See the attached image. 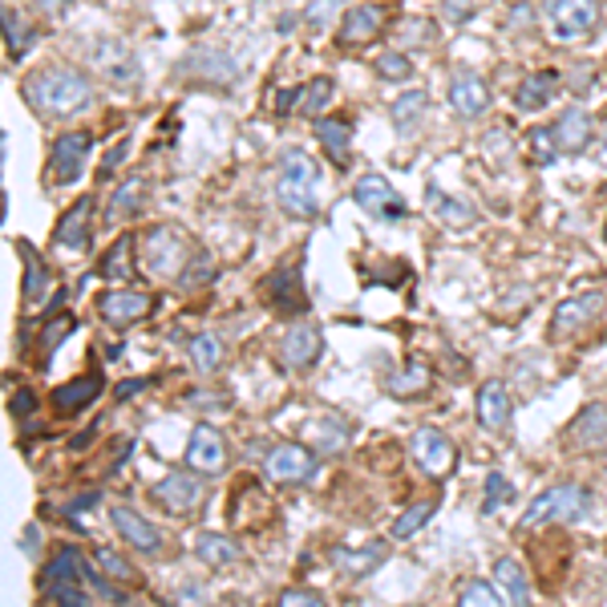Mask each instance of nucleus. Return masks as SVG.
Returning a JSON list of instances; mask_svg holds the SVG:
<instances>
[{
    "label": "nucleus",
    "instance_id": "4c0bfd02",
    "mask_svg": "<svg viewBox=\"0 0 607 607\" xmlns=\"http://www.w3.org/2000/svg\"><path fill=\"white\" fill-rule=\"evenodd\" d=\"M426 203H429V211H438V215L450 223V227H465V223H474V207H470V203H462V199L441 194L438 187H429V191H426Z\"/></svg>",
    "mask_w": 607,
    "mask_h": 607
},
{
    "label": "nucleus",
    "instance_id": "37998d69",
    "mask_svg": "<svg viewBox=\"0 0 607 607\" xmlns=\"http://www.w3.org/2000/svg\"><path fill=\"white\" fill-rule=\"evenodd\" d=\"M515 498V486H510V479L506 474H486V498H482V515H494L503 503H510Z\"/></svg>",
    "mask_w": 607,
    "mask_h": 607
},
{
    "label": "nucleus",
    "instance_id": "9d476101",
    "mask_svg": "<svg viewBox=\"0 0 607 607\" xmlns=\"http://www.w3.org/2000/svg\"><path fill=\"white\" fill-rule=\"evenodd\" d=\"M199 479L203 474H194V470H175L150 486V503L162 506L167 515H191L194 506L203 503V482Z\"/></svg>",
    "mask_w": 607,
    "mask_h": 607
},
{
    "label": "nucleus",
    "instance_id": "f03ea898",
    "mask_svg": "<svg viewBox=\"0 0 607 607\" xmlns=\"http://www.w3.org/2000/svg\"><path fill=\"white\" fill-rule=\"evenodd\" d=\"M276 203L292 215V220H312L321 207V167L308 150H284L276 162Z\"/></svg>",
    "mask_w": 607,
    "mask_h": 607
},
{
    "label": "nucleus",
    "instance_id": "ddd939ff",
    "mask_svg": "<svg viewBox=\"0 0 607 607\" xmlns=\"http://www.w3.org/2000/svg\"><path fill=\"white\" fill-rule=\"evenodd\" d=\"M607 304L604 288H592V292H580V296L563 300L551 316V340H563V336H575L580 328H587L592 321H599V312Z\"/></svg>",
    "mask_w": 607,
    "mask_h": 607
},
{
    "label": "nucleus",
    "instance_id": "f3484780",
    "mask_svg": "<svg viewBox=\"0 0 607 607\" xmlns=\"http://www.w3.org/2000/svg\"><path fill=\"white\" fill-rule=\"evenodd\" d=\"M16 256H21V263H25V280H21V300H25V308H41L45 300H49L53 292V268H49V259L41 256L37 247L29 244V239H16Z\"/></svg>",
    "mask_w": 607,
    "mask_h": 607
},
{
    "label": "nucleus",
    "instance_id": "c85d7f7f",
    "mask_svg": "<svg viewBox=\"0 0 607 607\" xmlns=\"http://www.w3.org/2000/svg\"><path fill=\"white\" fill-rule=\"evenodd\" d=\"M559 93V74L555 69H543V74H530L522 78V86L515 90V105L518 110H527V114H539L551 105V98Z\"/></svg>",
    "mask_w": 607,
    "mask_h": 607
},
{
    "label": "nucleus",
    "instance_id": "8fccbe9b",
    "mask_svg": "<svg viewBox=\"0 0 607 607\" xmlns=\"http://www.w3.org/2000/svg\"><path fill=\"white\" fill-rule=\"evenodd\" d=\"M37 393H33V389H16L13 397H9V409H13V417H21V421H25V417H33L37 414Z\"/></svg>",
    "mask_w": 607,
    "mask_h": 607
},
{
    "label": "nucleus",
    "instance_id": "b1692460",
    "mask_svg": "<svg viewBox=\"0 0 607 607\" xmlns=\"http://www.w3.org/2000/svg\"><path fill=\"white\" fill-rule=\"evenodd\" d=\"M571 450H599L607 446V405H583L580 417L563 434Z\"/></svg>",
    "mask_w": 607,
    "mask_h": 607
},
{
    "label": "nucleus",
    "instance_id": "a211bd4d",
    "mask_svg": "<svg viewBox=\"0 0 607 607\" xmlns=\"http://www.w3.org/2000/svg\"><path fill=\"white\" fill-rule=\"evenodd\" d=\"M381 29H385V9L381 4H352L349 13L340 16L336 45H345V49L373 45V37H381Z\"/></svg>",
    "mask_w": 607,
    "mask_h": 607
},
{
    "label": "nucleus",
    "instance_id": "603ef678",
    "mask_svg": "<svg viewBox=\"0 0 607 607\" xmlns=\"http://www.w3.org/2000/svg\"><path fill=\"white\" fill-rule=\"evenodd\" d=\"M146 385H150V376H138V381H126V385H117L114 397H117V401H126V397H134V393H138V389H146Z\"/></svg>",
    "mask_w": 607,
    "mask_h": 607
},
{
    "label": "nucleus",
    "instance_id": "4468645a",
    "mask_svg": "<svg viewBox=\"0 0 607 607\" xmlns=\"http://www.w3.org/2000/svg\"><path fill=\"white\" fill-rule=\"evenodd\" d=\"M547 16H551V33L555 41H580L587 37L599 21V9L592 0H547Z\"/></svg>",
    "mask_w": 607,
    "mask_h": 607
},
{
    "label": "nucleus",
    "instance_id": "1a4fd4ad",
    "mask_svg": "<svg viewBox=\"0 0 607 607\" xmlns=\"http://www.w3.org/2000/svg\"><path fill=\"white\" fill-rule=\"evenodd\" d=\"M276 352H280V364H284L288 373H304V369H312V364L321 361L324 333L312 321H296L280 336V349Z\"/></svg>",
    "mask_w": 607,
    "mask_h": 607
},
{
    "label": "nucleus",
    "instance_id": "f704fd0d",
    "mask_svg": "<svg viewBox=\"0 0 607 607\" xmlns=\"http://www.w3.org/2000/svg\"><path fill=\"white\" fill-rule=\"evenodd\" d=\"M426 90H405L397 98V102L389 105V117H393V126L401 130V134H414L417 126H421V117H426Z\"/></svg>",
    "mask_w": 607,
    "mask_h": 607
},
{
    "label": "nucleus",
    "instance_id": "2eb2a0df",
    "mask_svg": "<svg viewBox=\"0 0 607 607\" xmlns=\"http://www.w3.org/2000/svg\"><path fill=\"white\" fill-rule=\"evenodd\" d=\"M263 474L268 482H280V486H296V482H308L316 474V453L288 441V446H276L268 458H263Z\"/></svg>",
    "mask_w": 607,
    "mask_h": 607
},
{
    "label": "nucleus",
    "instance_id": "6e6552de",
    "mask_svg": "<svg viewBox=\"0 0 607 607\" xmlns=\"http://www.w3.org/2000/svg\"><path fill=\"white\" fill-rule=\"evenodd\" d=\"M232 462V453H227V438H223L215 426H194L191 429V441H187V458L182 465L194 470V474H203V479H220L223 470Z\"/></svg>",
    "mask_w": 607,
    "mask_h": 607
},
{
    "label": "nucleus",
    "instance_id": "3c124183",
    "mask_svg": "<svg viewBox=\"0 0 607 607\" xmlns=\"http://www.w3.org/2000/svg\"><path fill=\"white\" fill-rule=\"evenodd\" d=\"M126 150H130V143H117V150H110V155H105V162H102V179H110V175H114V170L122 167V162H126Z\"/></svg>",
    "mask_w": 607,
    "mask_h": 607
},
{
    "label": "nucleus",
    "instance_id": "412c9836",
    "mask_svg": "<svg viewBox=\"0 0 607 607\" xmlns=\"http://www.w3.org/2000/svg\"><path fill=\"white\" fill-rule=\"evenodd\" d=\"M551 134H555V143H559V155H583L595 134L592 114H587L583 105H567V110L551 122Z\"/></svg>",
    "mask_w": 607,
    "mask_h": 607
},
{
    "label": "nucleus",
    "instance_id": "c03bdc74",
    "mask_svg": "<svg viewBox=\"0 0 607 607\" xmlns=\"http://www.w3.org/2000/svg\"><path fill=\"white\" fill-rule=\"evenodd\" d=\"M530 158H535L539 167H551L559 158V143H555V134H551V126L530 130Z\"/></svg>",
    "mask_w": 607,
    "mask_h": 607
},
{
    "label": "nucleus",
    "instance_id": "6ab92c4d",
    "mask_svg": "<svg viewBox=\"0 0 607 607\" xmlns=\"http://www.w3.org/2000/svg\"><path fill=\"white\" fill-rule=\"evenodd\" d=\"M90 239H93V194H81L78 203L57 220L53 244L65 247V251H86Z\"/></svg>",
    "mask_w": 607,
    "mask_h": 607
},
{
    "label": "nucleus",
    "instance_id": "72a5a7b5",
    "mask_svg": "<svg viewBox=\"0 0 607 607\" xmlns=\"http://www.w3.org/2000/svg\"><path fill=\"white\" fill-rule=\"evenodd\" d=\"M143 194H146L143 175H130V179L117 182L114 199H110V223H114V220H134V215H143Z\"/></svg>",
    "mask_w": 607,
    "mask_h": 607
},
{
    "label": "nucleus",
    "instance_id": "473e14b6",
    "mask_svg": "<svg viewBox=\"0 0 607 607\" xmlns=\"http://www.w3.org/2000/svg\"><path fill=\"white\" fill-rule=\"evenodd\" d=\"M187 352H191V364H194V373H199V376H215V373H220L223 357H227V352H223V340L215 333L191 336Z\"/></svg>",
    "mask_w": 607,
    "mask_h": 607
},
{
    "label": "nucleus",
    "instance_id": "cd10ccee",
    "mask_svg": "<svg viewBox=\"0 0 607 607\" xmlns=\"http://www.w3.org/2000/svg\"><path fill=\"white\" fill-rule=\"evenodd\" d=\"M194 555H199V563L203 567H232V563H239L244 559V547L235 543V539H227V535H215V530H203V535H194Z\"/></svg>",
    "mask_w": 607,
    "mask_h": 607
},
{
    "label": "nucleus",
    "instance_id": "de8ad7c7",
    "mask_svg": "<svg viewBox=\"0 0 607 607\" xmlns=\"http://www.w3.org/2000/svg\"><path fill=\"white\" fill-rule=\"evenodd\" d=\"M340 21V4L336 0H312L308 9H304V21H308L312 29H321V25H328V21Z\"/></svg>",
    "mask_w": 607,
    "mask_h": 607
},
{
    "label": "nucleus",
    "instance_id": "bb28decb",
    "mask_svg": "<svg viewBox=\"0 0 607 607\" xmlns=\"http://www.w3.org/2000/svg\"><path fill=\"white\" fill-rule=\"evenodd\" d=\"M389 559V543H364V547H333V563L345 575H352V580H361V575H369L373 567H381Z\"/></svg>",
    "mask_w": 607,
    "mask_h": 607
},
{
    "label": "nucleus",
    "instance_id": "a18cd8bd",
    "mask_svg": "<svg viewBox=\"0 0 607 607\" xmlns=\"http://www.w3.org/2000/svg\"><path fill=\"white\" fill-rule=\"evenodd\" d=\"M458 604H474V607H494V604H506L503 599V592H498V587H491V583H465L462 592H458Z\"/></svg>",
    "mask_w": 607,
    "mask_h": 607
},
{
    "label": "nucleus",
    "instance_id": "7ed1b4c3",
    "mask_svg": "<svg viewBox=\"0 0 607 607\" xmlns=\"http://www.w3.org/2000/svg\"><path fill=\"white\" fill-rule=\"evenodd\" d=\"M191 259H194V247L187 239V232L170 227V223H158V227H150L138 239V263L150 276H158V280L179 284L182 276H187V268H191Z\"/></svg>",
    "mask_w": 607,
    "mask_h": 607
},
{
    "label": "nucleus",
    "instance_id": "c9c22d12",
    "mask_svg": "<svg viewBox=\"0 0 607 607\" xmlns=\"http://www.w3.org/2000/svg\"><path fill=\"white\" fill-rule=\"evenodd\" d=\"M434 510H438V503H434V498H421V503L405 506V510L393 518V527H389V539H393V543H405V539H414L417 530H421L429 518H434Z\"/></svg>",
    "mask_w": 607,
    "mask_h": 607
},
{
    "label": "nucleus",
    "instance_id": "e433bc0d",
    "mask_svg": "<svg viewBox=\"0 0 607 607\" xmlns=\"http://www.w3.org/2000/svg\"><path fill=\"white\" fill-rule=\"evenodd\" d=\"M33 41H37V33H33V25H29L25 16L16 13V9H4V49H9V57H25L29 49H33Z\"/></svg>",
    "mask_w": 607,
    "mask_h": 607
},
{
    "label": "nucleus",
    "instance_id": "a878e982",
    "mask_svg": "<svg viewBox=\"0 0 607 607\" xmlns=\"http://www.w3.org/2000/svg\"><path fill=\"white\" fill-rule=\"evenodd\" d=\"M316 143L336 167H349V150H352V122L349 117H316Z\"/></svg>",
    "mask_w": 607,
    "mask_h": 607
},
{
    "label": "nucleus",
    "instance_id": "423d86ee",
    "mask_svg": "<svg viewBox=\"0 0 607 607\" xmlns=\"http://www.w3.org/2000/svg\"><path fill=\"white\" fill-rule=\"evenodd\" d=\"M352 199H357V207L364 215H373L376 223H405L409 220V203L397 194V187L385 179V175H361V179L352 182Z\"/></svg>",
    "mask_w": 607,
    "mask_h": 607
},
{
    "label": "nucleus",
    "instance_id": "2f4dec72",
    "mask_svg": "<svg viewBox=\"0 0 607 607\" xmlns=\"http://www.w3.org/2000/svg\"><path fill=\"white\" fill-rule=\"evenodd\" d=\"M429 385H434V373H429V364L421 361H409L405 369H397V373L389 376V393L393 397H426Z\"/></svg>",
    "mask_w": 607,
    "mask_h": 607
},
{
    "label": "nucleus",
    "instance_id": "39448f33",
    "mask_svg": "<svg viewBox=\"0 0 607 607\" xmlns=\"http://www.w3.org/2000/svg\"><path fill=\"white\" fill-rule=\"evenodd\" d=\"M592 510V494L575 486V482H559L551 491H543L535 503L522 510L518 527H543V522H580Z\"/></svg>",
    "mask_w": 607,
    "mask_h": 607
},
{
    "label": "nucleus",
    "instance_id": "864d4df0",
    "mask_svg": "<svg viewBox=\"0 0 607 607\" xmlns=\"http://www.w3.org/2000/svg\"><path fill=\"white\" fill-rule=\"evenodd\" d=\"M33 4H37L45 16H57V13H65V4H69V0H33Z\"/></svg>",
    "mask_w": 607,
    "mask_h": 607
},
{
    "label": "nucleus",
    "instance_id": "4be33fe9",
    "mask_svg": "<svg viewBox=\"0 0 607 607\" xmlns=\"http://www.w3.org/2000/svg\"><path fill=\"white\" fill-rule=\"evenodd\" d=\"M479 421H482V429H491V434L510 429V421H515V401H510V389H506L503 381H482Z\"/></svg>",
    "mask_w": 607,
    "mask_h": 607
},
{
    "label": "nucleus",
    "instance_id": "0eeeda50",
    "mask_svg": "<svg viewBox=\"0 0 607 607\" xmlns=\"http://www.w3.org/2000/svg\"><path fill=\"white\" fill-rule=\"evenodd\" d=\"M90 150H93V134H86V130H65V134L53 138L49 167H45V175H49L57 187L78 182L81 170H86V162H90Z\"/></svg>",
    "mask_w": 607,
    "mask_h": 607
},
{
    "label": "nucleus",
    "instance_id": "393cba45",
    "mask_svg": "<svg viewBox=\"0 0 607 607\" xmlns=\"http://www.w3.org/2000/svg\"><path fill=\"white\" fill-rule=\"evenodd\" d=\"M268 296H272L276 312H284V316L308 312V300H304V280H300V263H288V268H280V272L268 276Z\"/></svg>",
    "mask_w": 607,
    "mask_h": 607
},
{
    "label": "nucleus",
    "instance_id": "dca6fc26",
    "mask_svg": "<svg viewBox=\"0 0 607 607\" xmlns=\"http://www.w3.org/2000/svg\"><path fill=\"white\" fill-rule=\"evenodd\" d=\"M409 453H414V462L421 465V474L429 479H446L453 470V441L434 426H421L409 438Z\"/></svg>",
    "mask_w": 607,
    "mask_h": 607
},
{
    "label": "nucleus",
    "instance_id": "ea45409f",
    "mask_svg": "<svg viewBox=\"0 0 607 607\" xmlns=\"http://www.w3.org/2000/svg\"><path fill=\"white\" fill-rule=\"evenodd\" d=\"M93 559H98V567H102L114 583H122V587H130V583H138V571L130 567L126 555H117L114 547H98V555H93Z\"/></svg>",
    "mask_w": 607,
    "mask_h": 607
},
{
    "label": "nucleus",
    "instance_id": "49530a36",
    "mask_svg": "<svg viewBox=\"0 0 607 607\" xmlns=\"http://www.w3.org/2000/svg\"><path fill=\"white\" fill-rule=\"evenodd\" d=\"M211 272H215V259H211L207 251H194L191 268H187V276H182L179 284H182V288H199V284H207Z\"/></svg>",
    "mask_w": 607,
    "mask_h": 607
},
{
    "label": "nucleus",
    "instance_id": "7c9ffc66",
    "mask_svg": "<svg viewBox=\"0 0 607 607\" xmlns=\"http://www.w3.org/2000/svg\"><path fill=\"white\" fill-rule=\"evenodd\" d=\"M138 239L134 235H122L110 251H105L102 259V280H110V284H126V280H134V256H138Z\"/></svg>",
    "mask_w": 607,
    "mask_h": 607
},
{
    "label": "nucleus",
    "instance_id": "09e8293b",
    "mask_svg": "<svg viewBox=\"0 0 607 607\" xmlns=\"http://www.w3.org/2000/svg\"><path fill=\"white\" fill-rule=\"evenodd\" d=\"M280 604L284 607H321L324 595L308 592V587H284V592H280Z\"/></svg>",
    "mask_w": 607,
    "mask_h": 607
},
{
    "label": "nucleus",
    "instance_id": "c756f323",
    "mask_svg": "<svg viewBox=\"0 0 607 607\" xmlns=\"http://www.w3.org/2000/svg\"><path fill=\"white\" fill-rule=\"evenodd\" d=\"M494 587L503 592L506 604H518V607L530 604V580L518 559H498L494 563Z\"/></svg>",
    "mask_w": 607,
    "mask_h": 607
},
{
    "label": "nucleus",
    "instance_id": "f257e3e1",
    "mask_svg": "<svg viewBox=\"0 0 607 607\" xmlns=\"http://www.w3.org/2000/svg\"><path fill=\"white\" fill-rule=\"evenodd\" d=\"M25 102L29 110L45 122H69L86 114L93 105V78L81 74L78 65H41L37 74L25 78Z\"/></svg>",
    "mask_w": 607,
    "mask_h": 607
},
{
    "label": "nucleus",
    "instance_id": "aec40b11",
    "mask_svg": "<svg viewBox=\"0 0 607 607\" xmlns=\"http://www.w3.org/2000/svg\"><path fill=\"white\" fill-rule=\"evenodd\" d=\"M105 393V381L98 373H86V376H74V381H65L49 393V405L57 417H74L81 409H90L93 401Z\"/></svg>",
    "mask_w": 607,
    "mask_h": 607
},
{
    "label": "nucleus",
    "instance_id": "9b49d317",
    "mask_svg": "<svg viewBox=\"0 0 607 607\" xmlns=\"http://www.w3.org/2000/svg\"><path fill=\"white\" fill-rule=\"evenodd\" d=\"M110 522H114V530H117V539H126L134 551H143V555H162V547H167V535L150 522L146 515H138L134 506H126V503H114L110 506Z\"/></svg>",
    "mask_w": 607,
    "mask_h": 607
},
{
    "label": "nucleus",
    "instance_id": "20e7f679",
    "mask_svg": "<svg viewBox=\"0 0 607 607\" xmlns=\"http://www.w3.org/2000/svg\"><path fill=\"white\" fill-rule=\"evenodd\" d=\"M41 595L53 604H93V567L78 547H61L41 575Z\"/></svg>",
    "mask_w": 607,
    "mask_h": 607
},
{
    "label": "nucleus",
    "instance_id": "58836bf2",
    "mask_svg": "<svg viewBox=\"0 0 607 607\" xmlns=\"http://www.w3.org/2000/svg\"><path fill=\"white\" fill-rule=\"evenodd\" d=\"M336 81L333 78H316L308 86H300V102H296V117H316L324 105L333 102Z\"/></svg>",
    "mask_w": 607,
    "mask_h": 607
},
{
    "label": "nucleus",
    "instance_id": "5701e85b",
    "mask_svg": "<svg viewBox=\"0 0 607 607\" xmlns=\"http://www.w3.org/2000/svg\"><path fill=\"white\" fill-rule=\"evenodd\" d=\"M450 105L458 117H482L491 110V86L479 74H453L450 78Z\"/></svg>",
    "mask_w": 607,
    "mask_h": 607
},
{
    "label": "nucleus",
    "instance_id": "f8f14e48",
    "mask_svg": "<svg viewBox=\"0 0 607 607\" xmlns=\"http://www.w3.org/2000/svg\"><path fill=\"white\" fill-rule=\"evenodd\" d=\"M155 308V300L146 296V292H130V288H110L98 296V316H102L114 333H126L134 324H143Z\"/></svg>",
    "mask_w": 607,
    "mask_h": 607
},
{
    "label": "nucleus",
    "instance_id": "a19ab883",
    "mask_svg": "<svg viewBox=\"0 0 607 607\" xmlns=\"http://www.w3.org/2000/svg\"><path fill=\"white\" fill-rule=\"evenodd\" d=\"M373 74L381 81H409L414 78V61L405 53H381L373 61Z\"/></svg>",
    "mask_w": 607,
    "mask_h": 607
},
{
    "label": "nucleus",
    "instance_id": "79ce46f5",
    "mask_svg": "<svg viewBox=\"0 0 607 607\" xmlns=\"http://www.w3.org/2000/svg\"><path fill=\"white\" fill-rule=\"evenodd\" d=\"M74 328H78V321H74L69 312H61V316H57L53 324H45V333H41V357H45V361H53V352L61 349V340L74 333Z\"/></svg>",
    "mask_w": 607,
    "mask_h": 607
}]
</instances>
